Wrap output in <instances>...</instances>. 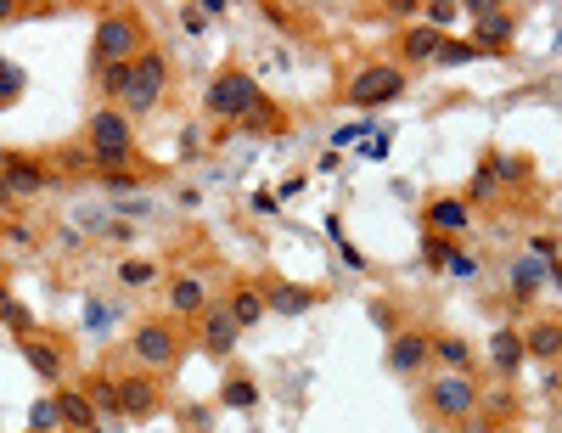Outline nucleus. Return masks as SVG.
Returning a JSON list of instances; mask_svg holds the SVG:
<instances>
[{
  "label": "nucleus",
  "instance_id": "obj_1",
  "mask_svg": "<svg viewBox=\"0 0 562 433\" xmlns=\"http://www.w3.org/2000/svg\"><path fill=\"white\" fill-rule=\"evenodd\" d=\"M208 113H214V118H259L270 108H264V96H259L254 79H247L242 68H231V74H220L214 85H208Z\"/></svg>",
  "mask_w": 562,
  "mask_h": 433
},
{
  "label": "nucleus",
  "instance_id": "obj_2",
  "mask_svg": "<svg viewBox=\"0 0 562 433\" xmlns=\"http://www.w3.org/2000/svg\"><path fill=\"white\" fill-rule=\"evenodd\" d=\"M91 147H96V163H101V169L124 175V163L135 158V141H130V124H124V113L101 108V113L91 118Z\"/></svg>",
  "mask_w": 562,
  "mask_h": 433
},
{
  "label": "nucleus",
  "instance_id": "obj_3",
  "mask_svg": "<svg viewBox=\"0 0 562 433\" xmlns=\"http://www.w3.org/2000/svg\"><path fill=\"white\" fill-rule=\"evenodd\" d=\"M135 46H141V23H135L130 12H108L96 23V56L101 62H135L130 56Z\"/></svg>",
  "mask_w": 562,
  "mask_h": 433
},
{
  "label": "nucleus",
  "instance_id": "obj_4",
  "mask_svg": "<svg viewBox=\"0 0 562 433\" xmlns=\"http://www.w3.org/2000/svg\"><path fill=\"white\" fill-rule=\"evenodd\" d=\"M400 91H405V74L400 68H360L355 79H349V101L355 108H383V101H400Z\"/></svg>",
  "mask_w": 562,
  "mask_h": 433
},
{
  "label": "nucleus",
  "instance_id": "obj_5",
  "mask_svg": "<svg viewBox=\"0 0 562 433\" xmlns=\"http://www.w3.org/2000/svg\"><path fill=\"white\" fill-rule=\"evenodd\" d=\"M163 79H169V68H163V56H158V51L135 56V68H130V91H124V108H130V113H147L152 101L163 96Z\"/></svg>",
  "mask_w": 562,
  "mask_h": 433
},
{
  "label": "nucleus",
  "instance_id": "obj_6",
  "mask_svg": "<svg viewBox=\"0 0 562 433\" xmlns=\"http://www.w3.org/2000/svg\"><path fill=\"white\" fill-rule=\"evenodd\" d=\"M472 400H478V394H472L467 371H445V377L428 388V405L439 411V417H450V422H462L467 411H472Z\"/></svg>",
  "mask_w": 562,
  "mask_h": 433
},
{
  "label": "nucleus",
  "instance_id": "obj_7",
  "mask_svg": "<svg viewBox=\"0 0 562 433\" xmlns=\"http://www.w3.org/2000/svg\"><path fill=\"white\" fill-rule=\"evenodd\" d=\"M203 349H208V355H231V349H237V316H231V304H225V309H208V321H203Z\"/></svg>",
  "mask_w": 562,
  "mask_h": 433
},
{
  "label": "nucleus",
  "instance_id": "obj_8",
  "mask_svg": "<svg viewBox=\"0 0 562 433\" xmlns=\"http://www.w3.org/2000/svg\"><path fill=\"white\" fill-rule=\"evenodd\" d=\"M135 355L147 366H169L175 360V333H169V326H158V321H147L135 333Z\"/></svg>",
  "mask_w": 562,
  "mask_h": 433
},
{
  "label": "nucleus",
  "instance_id": "obj_9",
  "mask_svg": "<svg viewBox=\"0 0 562 433\" xmlns=\"http://www.w3.org/2000/svg\"><path fill=\"white\" fill-rule=\"evenodd\" d=\"M56 422H62V428H96V405H91V394H73V388H62V394H56Z\"/></svg>",
  "mask_w": 562,
  "mask_h": 433
},
{
  "label": "nucleus",
  "instance_id": "obj_10",
  "mask_svg": "<svg viewBox=\"0 0 562 433\" xmlns=\"http://www.w3.org/2000/svg\"><path fill=\"white\" fill-rule=\"evenodd\" d=\"M428 349H433V343H428L422 333H400V338H393V349H388V366H393V371H416V366L428 360Z\"/></svg>",
  "mask_w": 562,
  "mask_h": 433
},
{
  "label": "nucleus",
  "instance_id": "obj_11",
  "mask_svg": "<svg viewBox=\"0 0 562 433\" xmlns=\"http://www.w3.org/2000/svg\"><path fill=\"white\" fill-rule=\"evenodd\" d=\"M17 349H23V360H29L46 383H56V377H62V355H56V349H51L46 338H17Z\"/></svg>",
  "mask_w": 562,
  "mask_h": 433
},
{
  "label": "nucleus",
  "instance_id": "obj_12",
  "mask_svg": "<svg viewBox=\"0 0 562 433\" xmlns=\"http://www.w3.org/2000/svg\"><path fill=\"white\" fill-rule=\"evenodd\" d=\"M152 405H158V394H152L147 377H118V411H130V417H147Z\"/></svg>",
  "mask_w": 562,
  "mask_h": 433
},
{
  "label": "nucleus",
  "instance_id": "obj_13",
  "mask_svg": "<svg viewBox=\"0 0 562 433\" xmlns=\"http://www.w3.org/2000/svg\"><path fill=\"white\" fill-rule=\"evenodd\" d=\"M428 220H433V231H450V237H455V231H467V220H472V214H467V203H462V197H439V203L428 209Z\"/></svg>",
  "mask_w": 562,
  "mask_h": 433
},
{
  "label": "nucleus",
  "instance_id": "obj_14",
  "mask_svg": "<svg viewBox=\"0 0 562 433\" xmlns=\"http://www.w3.org/2000/svg\"><path fill=\"white\" fill-rule=\"evenodd\" d=\"M523 349L529 355H540V360H551V355H562V321H540L534 333L523 338Z\"/></svg>",
  "mask_w": 562,
  "mask_h": 433
},
{
  "label": "nucleus",
  "instance_id": "obj_15",
  "mask_svg": "<svg viewBox=\"0 0 562 433\" xmlns=\"http://www.w3.org/2000/svg\"><path fill=\"white\" fill-rule=\"evenodd\" d=\"M169 304L180 309V316H197V309H208V293H203V281H197V276H180V281L169 287Z\"/></svg>",
  "mask_w": 562,
  "mask_h": 433
},
{
  "label": "nucleus",
  "instance_id": "obj_16",
  "mask_svg": "<svg viewBox=\"0 0 562 433\" xmlns=\"http://www.w3.org/2000/svg\"><path fill=\"white\" fill-rule=\"evenodd\" d=\"M478 17H484V23H478V46H506V39H512V17L501 6H489Z\"/></svg>",
  "mask_w": 562,
  "mask_h": 433
},
{
  "label": "nucleus",
  "instance_id": "obj_17",
  "mask_svg": "<svg viewBox=\"0 0 562 433\" xmlns=\"http://www.w3.org/2000/svg\"><path fill=\"white\" fill-rule=\"evenodd\" d=\"M523 355H529V349H523V338H517V333H495V338H489V360L501 366V371H512Z\"/></svg>",
  "mask_w": 562,
  "mask_h": 433
},
{
  "label": "nucleus",
  "instance_id": "obj_18",
  "mask_svg": "<svg viewBox=\"0 0 562 433\" xmlns=\"http://www.w3.org/2000/svg\"><path fill=\"white\" fill-rule=\"evenodd\" d=\"M39 186H46V175H39L34 163H23V158L6 163V192H39Z\"/></svg>",
  "mask_w": 562,
  "mask_h": 433
},
{
  "label": "nucleus",
  "instance_id": "obj_19",
  "mask_svg": "<svg viewBox=\"0 0 562 433\" xmlns=\"http://www.w3.org/2000/svg\"><path fill=\"white\" fill-rule=\"evenodd\" d=\"M439 46H445V39H439V29H411L405 34V56H416V62H428V56H439Z\"/></svg>",
  "mask_w": 562,
  "mask_h": 433
},
{
  "label": "nucleus",
  "instance_id": "obj_20",
  "mask_svg": "<svg viewBox=\"0 0 562 433\" xmlns=\"http://www.w3.org/2000/svg\"><path fill=\"white\" fill-rule=\"evenodd\" d=\"M309 304H316V293H304V287H276L270 293V309H281V316H304Z\"/></svg>",
  "mask_w": 562,
  "mask_h": 433
},
{
  "label": "nucleus",
  "instance_id": "obj_21",
  "mask_svg": "<svg viewBox=\"0 0 562 433\" xmlns=\"http://www.w3.org/2000/svg\"><path fill=\"white\" fill-rule=\"evenodd\" d=\"M433 355H439L450 371H467V360H472V349H467V338H439L433 343Z\"/></svg>",
  "mask_w": 562,
  "mask_h": 433
},
{
  "label": "nucleus",
  "instance_id": "obj_22",
  "mask_svg": "<svg viewBox=\"0 0 562 433\" xmlns=\"http://www.w3.org/2000/svg\"><path fill=\"white\" fill-rule=\"evenodd\" d=\"M220 400H225V405H231V411H247V405H254V400H259V388H254V383H247V377H231V383H225V388H220Z\"/></svg>",
  "mask_w": 562,
  "mask_h": 433
},
{
  "label": "nucleus",
  "instance_id": "obj_23",
  "mask_svg": "<svg viewBox=\"0 0 562 433\" xmlns=\"http://www.w3.org/2000/svg\"><path fill=\"white\" fill-rule=\"evenodd\" d=\"M231 316H237V326H254V321L264 316V299H259V293H237V299H231Z\"/></svg>",
  "mask_w": 562,
  "mask_h": 433
},
{
  "label": "nucleus",
  "instance_id": "obj_24",
  "mask_svg": "<svg viewBox=\"0 0 562 433\" xmlns=\"http://www.w3.org/2000/svg\"><path fill=\"white\" fill-rule=\"evenodd\" d=\"M130 68H135V62H108V68H101V91L124 96V91H130Z\"/></svg>",
  "mask_w": 562,
  "mask_h": 433
},
{
  "label": "nucleus",
  "instance_id": "obj_25",
  "mask_svg": "<svg viewBox=\"0 0 562 433\" xmlns=\"http://www.w3.org/2000/svg\"><path fill=\"white\" fill-rule=\"evenodd\" d=\"M17 91H23V68H17V62H6V56H0V101H12Z\"/></svg>",
  "mask_w": 562,
  "mask_h": 433
},
{
  "label": "nucleus",
  "instance_id": "obj_26",
  "mask_svg": "<svg viewBox=\"0 0 562 433\" xmlns=\"http://www.w3.org/2000/svg\"><path fill=\"white\" fill-rule=\"evenodd\" d=\"M472 56H478V46H439L433 62H439V68H462V62H472Z\"/></svg>",
  "mask_w": 562,
  "mask_h": 433
},
{
  "label": "nucleus",
  "instance_id": "obj_27",
  "mask_svg": "<svg viewBox=\"0 0 562 433\" xmlns=\"http://www.w3.org/2000/svg\"><path fill=\"white\" fill-rule=\"evenodd\" d=\"M118 281H124V287H141V281H152V264H147V259H124Z\"/></svg>",
  "mask_w": 562,
  "mask_h": 433
},
{
  "label": "nucleus",
  "instance_id": "obj_28",
  "mask_svg": "<svg viewBox=\"0 0 562 433\" xmlns=\"http://www.w3.org/2000/svg\"><path fill=\"white\" fill-rule=\"evenodd\" d=\"M91 405H101V411H118V383H96V388H91Z\"/></svg>",
  "mask_w": 562,
  "mask_h": 433
},
{
  "label": "nucleus",
  "instance_id": "obj_29",
  "mask_svg": "<svg viewBox=\"0 0 562 433\" xmlns=\"http://www.w3.org/2000/svg\"><path fill=\"white\" fill-rule=\"evenodd\" d=\"M540 287V264H517V299H529Z\"/></svg>",
  "mask_w": 562,
  "mask_h": 433
},
{
  "label": "nucleus",
  "instance_id": "obj_30",
  "mask_svg": "<svg viewBox=\"0 0 562 433\" xmlns=\"http://www.w3.org/2000/svg\"><path fill=\"white\" fill-rule=\"evenodd\" d=\"M180 29H186V34H203V29H208V12H203V6H186V12H180Z\"/></svg>",
  "mask_w": 562,
  "mask_h": 433
},
{
  "label": "nucleus",
  "instance_id": "obj_31",
  "mask_svg": "<svg viewBox=\"0 0 562 433\" xmlns=\"http://www.w3.org/2000/svg\"><path fill=\"white\" fill-rule=\"evenodd\" d=\"M51 422H56V400H39V405H34V428H39V433H46Z\"/></svg>",
  "mask_w": 562,
  "mask_h": 433
},
{
  "label": "nucleus",
  "instance_id": "obj_32",
  "mask_svg": "<svg viewBox=\"0 0 562 433\" xmlns=\"http://www.w3.org/2000/svg\"><path fill=\"white\" fill-rule=\"evenodd\" d=\"M428 259L433 264H450V242L445 237H428Z\"/></svg>",
  "mask_w": 562,
  "mask_h": 433
},
{
  "label": "nucleus",
  "instance_id": "obj_33",
  "mask_svg": "<svg viewBox=\"0 0 562 433\" xmlns=\"http://www.w3.org/2000/svg\"><path fill=\"white\" fill-rule=\"evenodd\" d=\"M428 17H433V29H445V23H455V6H445V0H439V6H428Z\"/></svg>",
  "mask_w": 562,
  "mask_h": 433
},
{
  "label": "nucleus",
  "instance_id": "obj_34",
  "mask_svg": "<svg viewBox=\"0 0 562 433\" xmlns=\"http://www.w3.org/2000/svg\"><path fill=\"white\" fill-rule=\"evenodd\" d=\"M489 192H495V169H484V175L472 180V197H489Z\"/></svg>",
  "mask_w": 562,
  "mask_h": 433
},
{
  "label": "nucleus",
  "instance_id": "obj_35",
  "mask_svg": "<svg viewBox=\"0 0 562 433\" xmlns=\"http://www.w3.org/2000/svg\"><path fill=\"white\" fill-rule=\"evenodd\" d=\"M450 271H455V276H472V271H478V264H472L467 254H450Z\"/></svg>",
  "mask_w": 562,
  "mask_h": 433
},
{
  "label": "nucleus",
  "instance_id": "obj_36",
  "mask_svg": "<svg viewBox=\"0 0 562 433\" xmlns=\"http://www.w3.org/2000/svg\"><path fill=\"white\" fill-rule=\"evenodd\" d=\"M12 309H17V304L6 299V287H0V321H12Z\"/></svg>",
  "mask_w": 562,
  "mask_h": 433
},
{
  "label": "nucleus",
  "instance_id": "obj_37",
  "mask_svg": "<svg viewBox=\"0 0 562 433\" xmlns=\"http://www.w3.org/2000/svg\"><path fill=\"white\" fill-rule=\"evenodd\" d=\"M12 12H17V6H12V0H0V17H12Z\"/></svg>",
  "mask_w": 562,
  "mask_h": 433
},
{
  "label": "nucleus",
  "instance_id": "obj_38",
  "mask_svg": "<svg viewBox=\"0 0 562 433\" xmlns=\"http://www.w3.org/2000/svg\"><path fill=\"white\" fill-rule=\"evenodd\" d=\"M501 433H517V428H501Z\"/></svg>",
  "mask_w": 562,
  "mask_h": 433
}]
</instances>
